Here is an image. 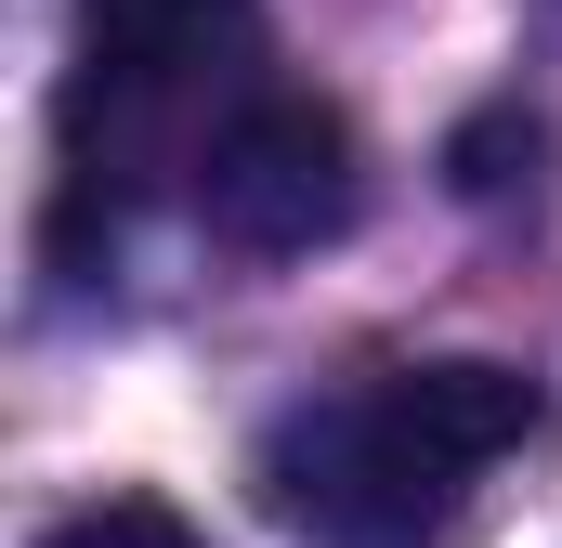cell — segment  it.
I'll return each instance as SVG.
<instances>
[{
    "mask_svg": "<svg viewBox=\"0 0 562 548\" xmlns=\"http://www.w3.org/2000/svg\"><path fill=\"white\" fill-rule=\"evenodd\" d=\"M550 444V392L524 366L445 353L353 392H314L262 431V510L314 548H445L471 483Z\"/></svg>",
    "mask_w": 562,
    "mask_h": 548,
    "instance_id": "1",
    "label": "cell"
},
{
    "mask_svg": "<svg viewBox=\"0 0 562 548\" xmlns=\"http://www.w3.org/2000/svg\"><path fill=\"white\" fill-rule=\"evenodd\" d=\"M353 209H367V157H353V118L314 92H249L196 132V222L249 262H301L353 236Z\"/></svg>",
    "mask_w": 562,
    "mask_h": 548,
    "instance_id": "2",
    "label": "cell"
},
{
    "mask_svg": "<svg viewBox=\"0 0 562 548\" xmlns=\"http://www.w3.org/2000/svg\"><path fill=\"white\" fill-rule=\"evenodd\" d=\"M79 92H66V144H79V183H132L157 132H183L196 105V66L236 39V0H79Z\"/></svg>",
    "mask_w": 562,
    "mask_h": 548,
    "instance_id": "3",
    "label": "cell"
},
{
    "mask_svg": "<svg viewBox=\"0 0 562 548\" xmlns=\"http://www.w3.org/2000/svg\"><path fill=\"white\" fill-rule=\"evenodd\" d=\"M40 548H210L183 510H157V496H92V510H66Z\"/></svg>",
    "mask_w": 562,
    "mask_h": 548,
    "instance_id": "4",
    "label": "cell"
},
{
    "mask_svg": "<svg viewBox=\"0 0 562 548\" xmlns=\"http://www.w3.org/2000/svg\"><path fill=\"white\" fill-rule=\"evenodd\" d=\"M445 183H458V196H510V183H537V118H471V132L445 144Z\"/></svg>",
    "mask_w": 562,
    "mask_h": 548,
    "instance_id": "5",
    "label": "cell"
}]
</instances>
